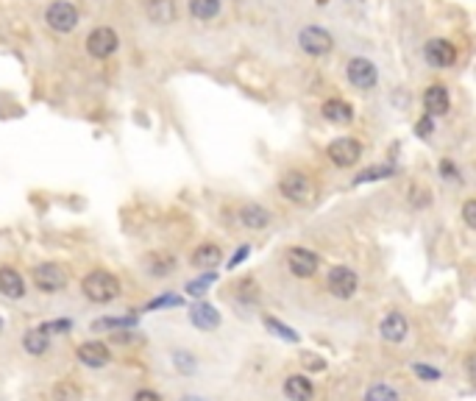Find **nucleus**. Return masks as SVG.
Here are the masks:
<instances>
[{"instance_id":"39","label":"nucleus","mask_w":476,"mask_h":401,"mask_svg":"<svg viewBox=\"0 0 476 401\" xmlns=\"http://www.w3.org/2000/svg\"><path fill=\"white\" fill-rule=\"evenodd\" d=\"M131 401H164V399L159 396L157 390H151V387H142V390H137V393L131 396Z\"/></svg>"},{"instance_id":"18","label":"nucleus","mask_w":476,"mask_h":401,"mask_svg":"<svg viewBox=\"0 0 476 401\" xmlns=\"http://www.w3.org/2000/svg\"><path fill=\"white\" fill-rule=\"evenodd\" d=\"M285 396L290 401H312L315 387H312V382L304 373H292V376L285 379Z\"/></svg>"},{"instance_id":"38","label":"nucleus","mask_w":476,"mask_h":401,"mask_svg":"<svg viewBox=\"0 0 476 401\" xmlns=\"http://www.w3.org/2000/svg\"><path fill=\"white\" fill-rule=\"evenodd\" d=\"M432 132H435V120H432V114H426L423 120H418V126H415V134H418V137H429Z\"/></svg>"},{"instance_id":"34","label":"nucleus","mask_w":476,"mask_h":401,"mask_svg":"<svg viewBox=\"0 0 476 401\" xmlns=\"http://www.w3.org/2000/svg\"><path fill=\"white\" fill-rule=\"evenodd\" d=\"M413 373L418 376V379H423V382H438V379H440V370H438V368L423 365V363H415Z\"/></svg>"},{"instance_id":"36","label":"nucleus","mask_w":476,"mask_h":401,"mask_svg":"<svg viewBox=\"0 0 476 401\" xmlns=\"http://www.w3.org/2000/svg\"><path fill=\"white\" fill-rule=\"evenodd\" d=\"M440 176H443L445 181H460V167L454 165L451 159H443L440 162Z\"/></svg>"},{"instance_id":"42","label":"nucleus","mask_w":476,"mask_h":401,"mask_svg":"<svg viewBox=\"0 0 476 401\" xmlns=\"http://www.w3.org/2000/svg\"><path fill=\"white\" fill-rule=\"evenodd\" d=\"M179 401H206V399H201V396H181Z\"/></svg>"},{"instance_id":"40","label":"nucleus","mask_w":476,"mask_h":401,"mask_svg":"<svg viewBox=\"0 0 476 401\" xmlns=\"http://www.w3.org/2000/svg\"><path fill=\"white\" fill-rule=\"evenodd\" d=\"M248 251H251L248 245H240V248H237V254H234V257L228 260V267H237V265H240V262H243V260L248 257Z\"/></svg>"},{"instance_id":"4","label":"nucleus","mask_w":476,"mask_h":401,"mask_svg":"<svg viewBox=\"0 0 476 401\" xmlns=\"http://www.w3.org/2000/svg\"><path fill=\"white\" fill-rule=\"evenodd\" d=\"M45 23L56 33L75 31V26H78V9L73 3H67V0H53L48 6V11H45Z\"/></svg>"},{"instance_id":"12","label":"nucleus","mask_w":476,"mask_h":401,"mask_svg":"<svg viewBox=\"0 0 476 401\" xmlns=\"http://www.w3.org/2000/svg\"><path fill=\"white\" fill-rule=\"evenodd\" d=\"M75 357H78V363H84L87 368H106L109 360H112L109 346L100 343V340H87V343H81L78 351H75Z\"/></svg>"},{"instance_id":"25","label":"nucleus","mask_w":476,"mask_h":401,"mask_svg":"<svg viewBox=\"0 0 476 401\" xmlns=\"http://www.w3.org/2000/svg\"><path fill=\"white\" fill-rule=\"evenodd\" d=\"M84 399V390L78 382L73 379H62L53 385V401H81Z\"/></svg>"},{"instance_id":"17","label":"nucleus","mask_w":476,"mask_h":401,"mask_svg":"<svg viewBox=\"0 0 476 401\" xmlns=\"http://www.w3.org/2000/svg\"><path fill=\"white\" fill-rule=\"evenodd\" d=\"M221 260H223V251H221V245H215V242L198 245L190 257L192 267H198V270H212V267L221 265Z\"/></svg>"},{"instance_id":"11","label":"nucleus","mask_w":476,"mask_h":401,"mask_svg":"<svg viewBox=\"0 0 476 401\" xmlns=\"http://www.w3.org/2000/svg\"><path fill=\"white\" fill-rule=\"evenodd\" d=\"M423 56L432 67L443 70V67H451L457 62V48L448 39H429L426 48H423Z\"/></svg>"},{"instance_id":"19","label":"nucleus","mask_w":476,"mask_h":401,"mask_svg":"<svg viewBox=\"0 0 476 401\" xmlns=\"http://www.w3.org/2000/svg\"><path fill=\"white\" fill-rule=\"evenodd\" d=\"M323 117H326L329 123L349 126L351 120H354V106L343 98H332V100H326V103H323Z\"/></svg>"},{"instance_id":"23","label":"nucleus","mask_w":476,"mask_h":401,"mask_svg":"<svg viewBox=\"0 0 476 401\" xmlns=\"http://www.w3.org/2000/svg\"><path fill=\"white\" fill-rule=\"evenodd\" d=\"M23 348H26L31 357H42V354L51 348V334H45L39 326H33V329H28L26 337H23Z\"/></svg>"},{"instance_id":"37","label":"nucleus","mask_w":476,"mask_h":401,"mask_svg":"<svg viewBox=\"0 0 476 401\" xmlns=\"http://www.w3.org/2000/svg\"><path fill=\"white\" fill-rule=\"evenodd\" d=\"M462 220H465L471 229H476V198H468L462 203Z\"/></svg>"},{"instance_id":"21","label":"nucleus","mask_w":476,"mask_h":401,"mask_svg":"<svg viewBox=\"0 0 476 401\" xmlns=\"http://www.w3.org/2000/svg\"><path fill=\"white\" fill-rule=\"evenodd\" d=\"M448 90H445L443 84H432V87H426V92H423V106H426V112L435 117V114H445L448 112Z\"/></svg>"},{"instance_id":"22","label":"nucleus","mask_w":476,"mask_h":401,"mask_svg":"<svg viewBox=\"0 0 476 401\" xmlns=\"http://www.w3.org/2000/svg\"><path fill=\"white\" fill-rule=\"evenodd\" d=\"M240 223L245 229H265L270 223V212L265 206H259V203H245L240 209Z\"/></svg>"},{"instance_id":"33","label":"nucleus","mask_w":476,"mask_h":401,"mask_svg":"<svg viewBox=\"0 0 476 401\" xmlns=\"http://www.w3.org/2000/svg\"><path fill=\"white\" fill-rule=\"evenodd\" d=\"M39 329L45 334H64V332H70L73 329V321L70 318H59V321H48V324H39Z\"/></svg>"},{"instance_id":"7","label":"nucleus","mask_w":476,"mask_h":401,"mask_svg":"<svg viewBox=\"0 0 476 401\" xmlns=\"http://www.w3.org/2000/svg\"><path fill=\"white\" fill-rule=\"evenodd\" d=\"M346 73H349V81L356 90H374L376 81H379V70L365 56H354L349 62V67H346Z\"/></svg>"},{"instance_id":"5","label":"nucleus","mask_w":476,"mask_h":401,"mask_svg":"<svg viewBox=\"0 0 476 401\" xmlns=\"http://www.w3.org/2000/svg\"><path fill=\"white\" fill-rule=\"evenodd\" d=\"M326 287H329V293H332L334 299H351V296L356 293V287H359V279H356V273H354L351 267L334 265L329 270Z\"/></svg>"},{"instance_id":"30","label":"nucleus","mask_w":476,"mask_h":401,"mask_svg":"<svg viewBox=\"0 0 476 401\" xmlns=\"http://www.w3.org/2000/svg\"><path fill=\"white\" fill-rule=\"evenodd\" d=\"M365 401H401V399H398L396 387H390V385H374L365 393Z\"/></svg>"},{"instance_id":"28","label":"nucleus","mask_w":476,"mask_h":401,"mask_svg":"<svg viewBox=\"0 0 476 401\" xmlns=\"http://www.w3.org/2000/svg\"><path fill=\"white\" fill-rule=\"evenodd\" d=\"M265 326H268V332H273L276 337H282V340H287V343H298L301 340V334L295 332L292 326H287V324H282V321H276V318H265Z\"/></svg>"},{"instance_id":"27","label":"nucleus","mask_w":476,"mask_h":401,"mask_svg":"<svg viewBox=\"0 0 476 401\" xmlns=\"http://www.w3.org/2000/svg\"><path fill=\"white\" fill-rule=\"evenodd\" d=\"M218 282V273L215 270H206L203 276H198V279H192L190 284H187V296H192V299H201L212 284Z\"/></svg>"},{"instance_id":"41","label":"nucleus","mask_w":476,"mask_h":401,"mask_svg":"<svg viewBox=\"0 0 476 401\" xmlns=\"http://www.w3.org/2000/svg\"><path fill=\"white\" fill-rule=\"evenodd\" d=\"M468 376H471V379L476 382V354H471V357H468Z\"/></svg>"},{"instance_id":"32","label":"nucleus","mask_w":476,"mask_h":401,"mask_svg":"<svg viewBox=\"0 0 476 401\" xmlns=\"http://www.w3.org/2000/svg\"><path fill=\"white\" fill-rule=\"evenodd\" d=\"M387 176H393V167L376 165V167H368V170H362V173L356 176V181H359V184H362V181H379V178H387Z\"/></svg>"},{"instance_id":"2","label":"nucleus","mask_w":476,"mask_h":401,"mask_svg":"<svg viewBox=\"0 0 476 401\" xmlns=\"http://www.w3.org/2000/svg\"><path fill=\"white\" fill-rule=\"evenodd\" d=\"M279 190H282V196L287 200H292V203H312L315 200V184H312V178L307 176V173H301V170H290L282 176V181H279Z\"/></svg>"},{"instance_id":"31","label":"nucleus","mask_w":476,"mask_h":401,"mask_svg":"<svg viewBox=\"0 0 476 401\" xmlns=\"http://www.w3.org/2000/svg\"><path fill=\"white\" fill-rule=\"evenodd\" d=\"M237 299L243 301V304H254L259 299V287H256L254 279H243L240 284H237Z\"/></svg>"},{"instance_id":"1","label":"nucleus","mask_w":476,"mask_h":401,"mask_svg":"<svg viewBox=\"0 0 476 401\" xmlns=\"http://www.w3.org/2000/svg\"><path fill=\"white\" fill-rule=\"evenodd\" d=\"M120 290H123L120 279L115 273H109V270H100V267L81 279V293L92 304H112L120 296Z\"/></svg>"},{"instance_id":"6","label":"nucleus","mask_w":476,"mask_h":401,"mask_svg":"<svg viewBox=\"0 0 476 401\" xmlns=\"http://www.w3.org/2000/svg\"><path fill=\"white\" fill-rule=\"evenodd\" d=\"M326 156L332 159V165L337 167H354L362 159V145L351 137H340L326 148Z\"/></svg>"},{"instance_id":"35","label":"nucleus","mask_w":476,"mask_h":401,"mask_svg":"<svg viewBox=\"0 0 476 401\" xmlns=\"http://www.w3.org/2000/svg\"><path fill=\"white\" fill-rule=\"evenodd\" d=\"M162 306H181V296H159V299L148 301V312H154V309H162Z\"/></svg>"},{"instance_id":"3","label":"nucleus","mask_w":476,"mask_h":401,"mask_svg":"<svg viewBox=\"0 0 476 401\" xmlns=\"http://www.w3.org/2000/svg\"><path fill=\"white\" fill-rule=\"evenodd\" d=\"M33 287L45 296H56L67 287V270L59 262H39L33 267Z\"/></svg>"},{"instance_id":"26","label":"nucleus","mask_w":476,"mask_h":401,"mask_svg":"<svg viewBox=\"0 0 476 401\" xmlns=\"http://www.w3.org/2000/svg\"><path fill=\"white\" fill-rule=\"evenodd\" d=\"M190 14L195 20H215L221 14V0H190Z\"/></svg>"},{"instance_id":"20","label":"nucleus","mask_w":476,"mask_h":401,"mask_svg":"<svg viewBox=\"0 0 476 401\" xmlns=\"http://www.w3.org/2000/svg\"><path fill=\"white\" fill-rule=\"evenodd\" d=\"M145 14H148V20L157 23V26H170L179 11H176V3H173V0H148V3H145Z\"/></svg>"},{"instance_id":"9","label":"nucleus","mask_w":476,"mask_h":401,"mask_svg":"<svg viewBox=\"0 0 476 401\" xmlns=\"http://www.w3.org/2000/svg\"><path fill=\"white\" fill-rule=\"evenodd\" d=\"M117 45H120V39H117L115 28H106V26L95 28L87 36V53L95 56V59H109L117 50Z\"/></svg>"},{"instance_id":"16","label":"nucleus","mask_w":476,"mask_h":401,"mask_svg":"<svg viewBox=\"0 0 476 401\" xmlns=\"http://www.w3.org/2000/svg\"><path fill=\"white\" fill-rule=\"evenodd\" d=\"M142 267H145L148 276L164 279V276H170V273L176 270V257H173V254H164V251H154V254H148V257L142 260Z\"/></svg>"},{"instance_id":"29","label":"nucleus","mask_w":476,"mask_h":401,"mask_svg":"<svg viewBox=\"0 0 476 401\" xmlns=\"http://www.w3.org/2000/svg\"><path fill=\"white\" fill-rule=\"evenodd\" d=\"M173 365H176L179 373L190 376V373H195V368H198V360H195V354H190V351H173Z\"/></svg>"},{"instance_id":"8","label":"nucleus","mask_w":476,"mask_h":401,"mask_svg":"<svg viewBox=\"0 0 476 401\" xmlns=\"http://www.w3.org/2000/svg\"><path fill=\"white\" fill-rule=\"evenodd\" d=\"M298 45L310 56H326L334 48V39H332V33L326 31V28H320V26H307L304 31L298 33Z\"/></svg>"},{"instance_id":"43","label":"nucleus","mask_w":476,"mask_h":401,"mask_svg":"<svg viewBox=\"0 0 476 401\" xmlns=\"http://www.w3.org/2000/svg\"><path fill=\"white\" fill-rule=\"evenodd\" d=\"M0 329H3V321H0Z\"/></svg>"},{"instance_id":"24","label":"nucleus","mask_w":476,"mask_h":401,"mask_svg":"<svg viewBox=\"0 0 476 401\" xmlns=\"http://www.w3.org/2000/svg\"><path fill=\"white\" fill-rule=\"evenodd\" d=\"M137 326V315H120V318H97L92 324L95 332H128Z\"/></svg>"},{"instance_id":"13","label":"nucleus","mask_w":476,"mask_h":401,"mask_svg":"<svg viewBox=\"0 0 476 401\" xmlns=\"http://www.w3.org/2000/svg\"><path fill=\"white\" fill-rule=\"evenodd\" d=\"M190 324L201 332H215L221 326V312L209 301H198L190 309Z\"/></svg>"},{"instance_id":"15","label":"nucleus","mask_w":476,"mask_h":401,"mask_svg":"<svg viewBox=\"0 0 476 401\" xmlns=\"http://www.w3.org/2000/svg\"><path fill=\"white\" fill-rule=\"evenodd\" d=\"M379 332L387 343H401V340L407 337V332H410V324H407V318H404L401 312H387V315L381 318Z\"/></svg>"},{"instance_id":"14","label":"nucleus","mask_w":476,"mask_h":401,"mask_svg":"<svg viewBox=\"0 0 476 401\" xmlns=\"http://www.w3.org/2000/svg\"><path fill=\"white\" fill-rule=\"evenodd\" d=\"M0 296H6V299L11 301L26 296V279L20 276V270H14V267L9 265L0 267Z\"/></svg>"},{"instance_id":"10","label":"nucleus","mask_w":476,"mask_h":401,"mask_svg":"<svg viewBox=\"0 0 476 401\" xmlns=\"http://www.w3.org/2000/svg\"><path fill=\"white\" fill-rule=\"evenodd\" d=\"M317 265H320V260H317L315 251H307V248H290V251H287V267H290V273L298 276V279L315 276Z\"/></svg>"}]
</instances>
